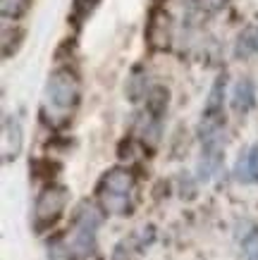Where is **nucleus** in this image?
<instances>
[{
    "label": "nucleus",
    "mask_w": 258,
    "mask_h": 260,
    "mask_svg": "<svg viewBox=\"0 0 258 260\" xmlns=\"http://www.w3.org/2000/svg\"><path fill=\"white\" fill-rule=\"evenodd\" d=\"M132 191H134V174L125 167H112L103 174L98 196L110 215H129L132 213Z\"/></svg>",
    "instance_id": "1"
},
{
    "label": "nucleus",
    "mask_w": 258,
    "mask_h": 260,
    "mask_svg": "<svg viewBox=\"0 0 258 260\" xmlns=\"http://www.w3.org/2000/svg\"><path fill=\"white\" fill-rule=\"evenodd\" d=\"M79 95H81V84L70 67H60L50 74L46 84V103L53 110L70 112L72 108H77Z\"/></svg>",
    "instance_id": "2"
},
{
    "label": "nucleus",
    "mask_w": 258,
    "mask_h": 260,
    "mask_svg": "<svg viewBox=\"0 0 258 260\" xmlns=\"http://www.w3.org/2000/svg\"><path fill=\"white\" fill-rule=\"evenodd\" d=\"M101 222H103V215L96 205H91V203L79 205L77 217H74V239H72V246H74L79 258H86V255L94 253L96 234H98Z\"/></svg>",
    "instance_id": "3"
},
{
    "label": "nucleus",
    "mask_w": 258,
    "mask_h": 260,
    "mask_svg": "<svg viewBox=\"0 0 258 260\" xmlns=\"http://www.w3.org/2000/svg\"><path fill=\"white\" fill-rule=\"evenodd\" d=\"M70 201V191L67 186H60V184H50L39 193L36 198V205H34V222H36V229H46L50 224L60 220L65 205Z\"/></svg>",
    "instance_id": "4"
},
{
    "label": "nucleus",
    "mask_w": 258,
    "mask_h": 260,
    "mask_svg": "<svg viewBox=\"0 0 258 260\" xmlns=\"http://www.w3.org/2000/svg\"><path fill=\"white\" fill-rule=\"evenodd\" d=\"M222 160H225V143H222V136L201 141V158H198V165H196V179L204 181V184L211 181L213 177L218 174Z\"/></svg>",
    "instance_id": "5"
},
{
    "label": "nucleus",
    "mask_w": 258,
    "mask_h": 260,
    "mask_svg": "<svg viewBox=\"0 0 258 260\" xmlns=\"http://www.w3.org/2000/svg\"><path fill=\"white\" fill-rule=\"evenodd\" d=\"M22 143H24V132L22 124L15 115H5L3 119V160L10 162L22 153Z\"/></svg>",
    "instance_id": "6"
},
{
    "label": "nucleus",
    "mask_w": 258,
    "mask_h": 260,
    "mask_svg": "<svg viewBox=\"0 0 258 260\" xmlns=\"http://www.w3.org/2000/svg\"><path fill=\"white\" fill-rule=\"evenodd\" d=\"M237 241L244 260H258V224L253 220L237 222Z\"/></svg>",
    "instance_id": "7"
},
{
    "label": "nucleus",
    "mask_w": 258,
    "mask_h": 260,
    "mask_svg": "<svg viewBox=\"0 0 258 260\" xmlns=\"http://www.w3.org/2000/svg\"><path fill=\"white\" fill-rule=\"evenodd\" d=\"M230 103H232V110L239 112V115H246L256 105V86H253V81L249 77H244L235 84Z\"/></svg>",
    "instance_id": "8"
},
{
    "label": "nucleus",
    "mask_w": 258,
    "mask_h": 260,
    "mask_svg": "<svg viewBox=\"0 0 258 260\" xmlns=\"http://www.w3.org/2000/svg\"><path fill=\"white\" fill-rule=\"evenodd\" d=\"M146 39H149L151 46L156 48H163L170 43V17L163 15L160 10H156L151 15V22H149V29H146Z\"/></svg>",
    "instance_id": "9"
},
{
    "label": "nucleus",
    "mask_w": 258,
    "mask_h": 260,
    "mask_svg": "<svg viewBox=\"0 0 258 260\" xmlns=\"http://www.w3.org/2000/svg\"><path fill=\"white\" fill-rule=\"evenodd\" d=\"M167 101H170V91L165 86H151L149 88V95H146V110L151 117L156 119H163L165 112H167Z\"/></svg>",
    "instance_id": "10"
},
{
    "label": "nucleus",
    "mask_w": 258,
    "mask_h": 260,
    "mask_svg": "<svg viewBox=\"0 0 258 260\" xmlns=\"http://www.w3.org/2000/svg\"><path fill=\"white\" fill-rule=\"evenodd\" d=\"M29 5H32V0H0V15L3 19H19L29 12Z\"/></svg>",
    "instance_id": "11"
},
{
    "label": "nucleus",
    "mask_w": 258,
    "mask_h": 260,
    "mask_svg": "<svg viewBox=\"0 0 258 260\" xmlns=\"http://www.w3.org/2000/svg\"><path fill=\"white\" fill-rule=\"evenodd\" d=\"M48 258L50 260H77V251L74 246H70L65 239H55L48 244Z\"/></svg>",
    "instance_id": "12"
},
{
    "label": "nucleus",
    "mask_w": 258,
    "mask_h": 260,
    "mask_svg": "<svg viewBox=\"0 0 258 260\" xmlns=\"http://www.w3.org/2000/svg\"><path fill=\"white\" fill-rule=\"evenodd\" d=\"M22 39H24L22 29H12V34H10V29L3 31V57H5V60L10 57V50H12V55H15V50L19 48Z\"/></svg>",
    "instance_id": "13"
},
{
    "label": "nucleus",
    "mask_w": 258,
    "mask_h": 260,
    "mask_svg": "<svg viewBox=\"0 0 258 260\" xmlns=\"http://www.w3.org/2000/svg\"><path fill=\"white\" fill-rule=\"evenodd\" d=\"M253 53V29H246L244 34H239L235 46V55L237 57H249Z\"/></svg>",
    "instance_id": "14"
},
{
    "label": "nucleus",
    "mask_w": 258,
    "mask_h": 260,
    "mask_svg": "<svg viewBox=\"0 0 258 260\" xmlns=\"http://www.w3.org/2000/svg\"><path fill=\"white\" fill-rule=\"evenodd\" d=\"M246 162V181H258V143H253L249 153L244 155Z\"/></svg>",
    "instance_id": "15"
},
{
    "label": "nucleus",
    "mask_w": 258,
    "mask_h": 260,
    "mask_svg": "<svg viewBox=\"0 0 258 260\" xmlns=\"http://www.w3.org/2000/svg\"><path fill=\"white\" fill-rule=\"evenodd\" d=\"M180 193H182V198H187V201H191V198L196 196V184L191 181V177H189L187 172L180 177Z\"/></svg>",
    "instance_id": "16"
},
{
    "label": "nucleus",
    "mask_w": 258,
    "mask_h": 260,
    "mask_svg": "<svg viewBox=\"0 0 258 260\" xmlns=\"http://www.w3.org/2000/svg\"><path fill=\"white\" fill-rule=\"evenodd\" d=\"M98 5V0H77V5H74V10H77L79 17H86L94 12V8Z\"/></svg>",
    "instance_id": "17"
},
{
    "label": "nucleus",
    "mask_w": 258,
    "mask_h": 260,
    "mask_svg": "<svg viewBox=\"0 0 258 260\" xmlns=\"http://www.w3.org/2000/svg\"><path fill=\"white\" fill-rule=\"evenodd\" d=\"M253 53H258V29H253Z\"/></svg>",
    "instance_id": "18"
}]
</instances>
